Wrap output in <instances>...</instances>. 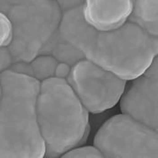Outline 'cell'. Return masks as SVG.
<instances>
[{
  "instance_id": "cell-1",
  "label": "cell",
  "mask_w": 158,
  "mask_h": 158,
  "mask_svg": "<svg viewBox=\"0 0 158 158\" xmlns=\"http://www.w3.org/2000/svg\"><path fill=\"white\" fill-rule=\"evenodd\" d=\"M0 83V158L44 157L37 116L40 82L6 69Z\"/></svg>"
},
{
  "instance_id": "cell-2",
  "label": "cell",
  "mask_w": 158,
  "mask_h": 158,
  "mask_svg": "<svg viewBox=\"0 0 158 158\" xmlns=\"http://www.w3.org/2000/svg\"><path fill=\"white\" fill-rule=\"evenodd\" d=\"M37 116L47 157L62 156L87 138L89 111L65 79L40 83Z\"/></svg>"
},
{
  "instance_id": "cell-3",
  "label": "cell",
  "mask_w": 158,
  "mask_h": 158,
  "mask_svg": "<svg viewBox=\"0 0 158 158\" xmlns=\"http://www.w3.org/2000/svg\"><path fill=\"white\" fill-rule=\"evenodd\" d=\"M157 53L158 37L127 22L115 30L97 31L84 57L128 82L142 75Z\"/></svg>"
},
{
  "instance_id": "cell-4",
  "label": "cell",
  "mask_w": 158,
  "mask_h": 158,
  "mask_svg": "<svg viewBox=\"0 0 158 158\" xmlns=\"http://www.w3.org/2000/svg\"><path fill=\"white\" fill-rule=\"evenodd\" d=\"M0 12L12 25L13 38L7 49L13 62H30L41 54L62 15L55 0H0Z\"/></svg>"
},
{
  "instance_id": "cell-5",
  "label": "cell",
  "mask_w": 158,
  "mask_h": 158,
  "mask_svg": "<svg viewBox=\"0 0 158 158\" xmlns=\"http://www.w3.org/2000/svg\"><path fill=\"white\" fill-rule=\"evenodd\" d=\"M94 146L103 157L157 158L158 130L121 113L100 127Z\"/></svg>"
},
{
  "instance_id": "cell-6",
  "label": "cell",
  "mask_w": 158,
  "mask_h": 158,
  "mask_svg": "<svg viewBox=\"0 0 158 158\" xmlns=\"http://www.w3.org/2000/svg\"><path fill=\"white\" fill-rule=\"evenodd\" d=\"M67 81L92 113H101L114 107L127 85V81L86 59L72 66Z\"/></svg>"
},
{
  "instance_id": "cell-7",
  "label": "cell",
  "mask_w": 158,
  "mask_h": 158,
  "mask_svg": "<svg viewBox=\"0 0 158 158\" xmlns=\"http://www.w3.org/2000/svg\"><path fill=\"white\" fill-rule=\"evenodd\" d=\"M157 64L156 57L142 75L130 80L118 102L121 113L158 130Z\"/></svg>"
},
{
  "instance_id": "cell-8",
  "label": "cell",
  "mask_w": 158,
  "mask_h": 158,
  "mask_svg": "<svg viewBox=\"0 0 158 158\" xmlns=\"http://www.w3.org/2000/svg\"><path fill=\"white\" fill-rule=\"evenodd\" d=\"M134 0H85L83 14L91 26L100 31H111L128 22Z\"/></svg>"
},
{
  "instance_id": "cell-9",
  "label": "cell",
  "mask_w": 158,
  "mask_h": 158,
  "mask_svg": "<svg viewBox=\"0 0 158 158\" xmlns=\"http://www.w3.org/2000/svg\"><path fill=\"white\" fill-rule=\"evenodd\" d=\"M128 22L158 37V0H134Z\"/></svg>"
},
{
  "instance_id": "cell-10",
  "label": "cell",
  "mask_w": 158,
  "mask_h": 158,
  "mask_svg": "<svg viewBox=\"0 0 158 158\" xmlns=\"http://www.w3.org/2000/svg\"><path fill=\"white\" fill-rule=\"evenodd\" d=\"M41 54H49L59 62H65L70 66H73L77 62L85 59L78 49L61 37L58 32V30L46 45Z\"/></svg>"
},
{
  "instance_id": "cell-11",
  "label": "cell",
  "mask_w": 158,
  "mask_h": 158,
  "mask_svg": "<svg viewBox=\"0 0 158 158\" xmlns=\"http://www.w3.org/2000/svg\"><path fill=\"white\" fill-rule=\"evenodd\" d=\"M59 61L49 54H40L30 61L31 77L40 83L54 77L55 69Z\"/></svg>"
},
{
  "instance_id": "cell-12",
  "label": "cell",
  "mask_w": 158,
  "mask_h": 158,
  "mask_svg": "<svg viewBox=\"0 0 158 158\" xmlns=\"http://www.w3.org/2000/svg\"><path fill=\"white\" fill-rule=\"evenodd\" d=\"M61 157H103L102 153L94 145V146H77L69 149Z\"/></svg>"
},
{
  "instance_id": "cell-13",
  "label": "cell",
  "mask_w": 158,
  "mask_h": 158,
  "mask_svg": "<svg viewBox=\"0 0 158 158\" xmlns=\"http://www.w3.org/2000/svg\"><path fill=\"white\" fill-rule=\"evenodd\" d=\"M13 38V29L8 17L0 12V49H7Z\"/></svg>"
},
{
  "instance_id": "cell-14",
  "label": "cell",
  "mask_w": 158,
  "mask_h": 158,
  "mask_svg": "<svg viewBox=\"0 0 158 158\" xmlns=\"http://www.w3.org/2000/svg\"><path fill=\"white\" fill-rule=\"evenodd\" d=\"M8 69L22 75H26L31 77V69L30 66V62L25 61H15L13 62Z\"/></svg>"
},
{
  "instance_id": "cell-15",
  "label": "cell",
  "mask_w": 158,
  "mask_h": 158,
  "mask_svg": "<svg viewBox=\"0 0 158 158\" xmlns=\"http://www.w3.org/2000/svg\"><path fill=\"white\" fill-rule=\"evenodd\" d=\"M71 68H72V66H70L65 62H59L57 67H56V69H55L54 77L67 80L69 77V74H70Z\"/></svg>"
},
{
  "instance_id": "cell-16",
  "label": "cell",
  "mask_w": 158,
  "mask_h": 158,
  "mask_svg": "<svg viewBox=\"0 0 158 158\" xmlns=\"http://www.w3.org/2000/svg\"><path fill=\"white\" fill-rule=\"evenodd\" d=\"M12 63L13 59L8 51V49H0V73L9 69Z\"/></svg>"
},
{
  "instance_id": "cell-17",
  "label": "cell",
  "mask_w": 158,
  "mask_h": 158,
  "mask_svg": "<svg viewBox=\"0 0 158 158\" xmlns=\"http://www.w3.org/2000/svg\"><path fill=\"white\" fill-rule=\"evenodd\" d=\"M62 12L83 6L85 0H55Z\"/></svg>"
},
{
  "instance_id": "cell-18",
  "label": "cell",
  "mask_w": 158,
  "mask_h": 158,
  "mask_svg": "<svg viewBox=\"0 0 158 158\" xmlns=\"http://www.w3.org/2000/svg\"><path fill=\"white\" fill-rule=\"evenodd\" d=\"M0 96H1V83H0Z\"/></svg>"
}]
</instances>
